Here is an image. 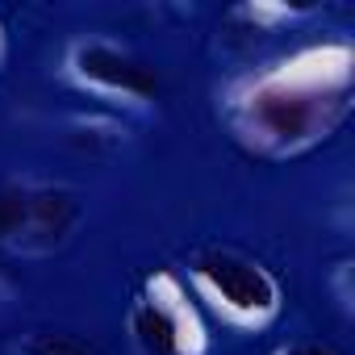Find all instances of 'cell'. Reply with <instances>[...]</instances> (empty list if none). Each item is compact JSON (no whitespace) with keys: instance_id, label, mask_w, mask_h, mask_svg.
Masks as SVG:
<instances>
[{"instance_id":"1","label":"cell","mask_w":355,"mask_h":355,"mask_svg":"<svg viewBox=\"0 0 355 355\" xmlns=\"http://www.w3.org/2000/svg\"><path fill=\"white\" fill-rule=\"evenodd\" d=\"M355 51L322 42L284 55L280 63L243 76L222 109L234 138L263 159H293L326 142L351 113Z\"/></svg>"},{"instance_id":"2","label":"cell","mask_w":355,"mask_h":355,"mask_svg":"<svg viewBox=\"0 0 355 355\" xmlns=\"http://www.w3.org/2000/svg\"><path fill=\"white\" fill-rule=\"evenodd\" d=\"M184 284H189V293L201 309H209L222 326H230L239 334L268 330L284 309L280 280L259 259H251L243 251H230V247L201 251L193 259Z\"/></svg>"},{"instance_id":"3","label":"cell","mask_w":355,"mask_h":355,"mask_svg":"<svg viewBox=\"0 0 355 355\" xmlns=\"http://www.w3.org/2000/svg\"><path fill=\"white\" fill-rule=\"evenodd\" d=\"M130 334L146 355H209V326L189 284L155 272L130 305Z\"/></svg>"},{"instance_id":"4","label":"cell","mask_w":355,"mask_h":355,"mask_svg":"<svg viewBox=\"0 0 355 355\" xmlns=\"http://www.w3.org/2000/svg\"><path fill=\"white\" fill-rule=\"evenodd\" d=\"M80 222V197L63 184L5 180L0 184V247L21 255H46L71 239Z\"/></svg>"},{"instance_id":"5","label":"cell","mask_w":355,"mask_h":355,"mask_svg":"<svg viewBox=\"0 0 355 355\" xmlns=\"http://www.w3.org/2000/svg\"><path fill=\"white\" fill-rule=\"evenodd\" d=\"M63 76L109 105H150L159 96V76L109 38H76L67 46Z\"/></svg>"},{"instance_id":"6","label":"cell","mask_w":355,"mask_h":355,"mask_svg":"<svg viewBox=\"0 0 355 355\" xmlns=\"http://www.w3.org/2000/svg\"><path fill=\"white\" fill-rule=\"evenodd\" d=\"M21 355H101V351L88 347V343L76 338V334H34V338L21 347Z\"/></svg>"},{"instance_id":"7","label":"cell","mask_w":355,"mask_h":355,"mask_svg":"<svg viewBox=\"0 0 355 355\" xmlns=\"http://www.w3.org/2000/svg\"><path fill=\"white\" fill-rule=\"evenodd\" d=\"M301 9H293V5H243L234 17H243V21H251L255 30H272V26H280V21H293Z\"/></svg>"},{"instance_id":"8","label":"cell","mask_w":355,"mask_h":355,"mask_svg":"<svg viewBox=\"0 0 355 355\" xmlns=\"http://www.w3.org/2000/svg\"><path fill=\"white\" fill-rule=\"evenodd\" d=\"M276 355H334V351L322 347V343H284Z\"/></svg>"},{"instance_id":"9","label":"cell","mask_w":355,"mask_h":355,"mask_svg":"<svg viewBox=\"0 0 355 355\" xmlns=\"http://www.w3.org/2000/svg\"><path fill=\"white\" fill-rule=\"evenodd\" d=\"M0 59H5V30H0Z\"/></svg>"}]
</instances>
